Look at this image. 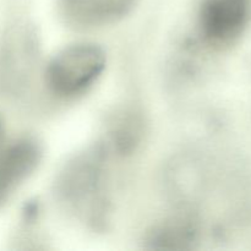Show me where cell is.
Returning a JSON list of instances; mask_svg holds the SVG:
<instances>
[{
  "mask_svg": "<svg viewBox=\"0 0 251 251\" xmlns=\"http://www.w3.org/2000/svg\"><path fill=\"white\" fill-rule=\"evenodd\" d=\"M195 238L188 225L174 222L157 228L150 234L149 243L152 249H185Z\"/></svg>",
  "mask_w": 251,
  "mask_h": 251,
  "instance_id": "obj_6",
  "label": "cell"
},
{
  "mask_svg": "<svg viewBox=\"0 0 251 251\" xmlns=\"http://www.w3.org/2000/svg\"><path fill=\"white\" fill-rule=\"evenodd\" d=\"M5 147V125L2 122L1 117H0V152L4 150Z\"/></svg>",
  "mask_w": 251,
  "mask_h": 251,
  "instance_id": "obj_7",
  "label": "cell"
},
{
  "mask_svg": "<svg viewBox=\"0 0 251 251\" xmlns=\"http://www.w3.org/2000/svg\"><path fill=\"white\" fill-rule=\"evenodd\" d=\"M136 0H61V10L69 24L95 28L126 16Z\"/></svg>",
  "mask_w": 251,
  "mask_h": 251,
  "instance_id": "obj_5",
  "label": "cell"
},
{
  "mask_svg": "<svg viewBox=\"0 0 251 251\" xmlns=\"http://www.w3.org/2000/svg\"><path fill=\"white\" fill-rule=\"evenodd\" d=\"M105 53L95 43H75L61 49L48 64L47 83L55 95L73 97L91 87L105 68Z\"/></svg>",
  "mask_w": 251,
  "mask_h": 251,
  "instance_id": "obj_1",
  "label": "cell"
},
{
  "mask_svg": "<svg viewBox=\"0 0 251 251\" xmlns=\"http://www.w3.org/2000/svg\"><path fill=\"white\" fill-rule=\"evenodd\" d=\"M102 168L98 154H86L71 162L60 176L58 191L66 205L90 216L100 202Z\"/></svg>",
  "mask_w": 251,
  "mask_h": 251,
  "instance_id": "obj_2",
  "label": "cell"
},
{
  "mask_svg": "<svg viewBox=\"0 0 251 251\" xmlns=\"http://www.w3.org/2000/svg\"><path fill=\"white\" fill-rule=\"evenodd\" d=\"M251 19V0H203L199 26L205 39L226 46L243 34Z\"/></svg>",
  "mask_w": 251,
  "mask_h": 251,
  "instance_id": "obj_3",
  "label": "cell"
},
{
  "mask_svg": "<svg viewBox=\"0 0 251 251\" xmlns=\"http://www.w3.org/2000/svg\"><path fill=\"white\" fill-rule=\"evenodd\" d=\"M41 159V146L32 139L17 140L4 147L0 152V206L33 174Z\"/></svg>",
  "mask_w": 251,
  "mask_h": 251,
  "instance_id": "obj_4",
  "label": "cell"
}]
</instances>
